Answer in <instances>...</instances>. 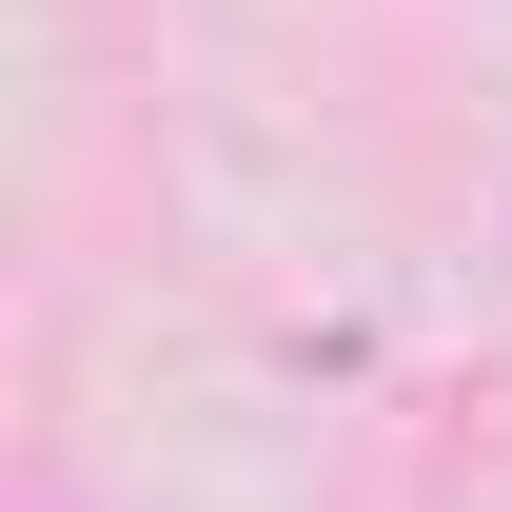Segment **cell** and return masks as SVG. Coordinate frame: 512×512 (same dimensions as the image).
Instances as JSON below:
<instances>
[]
</instances>
